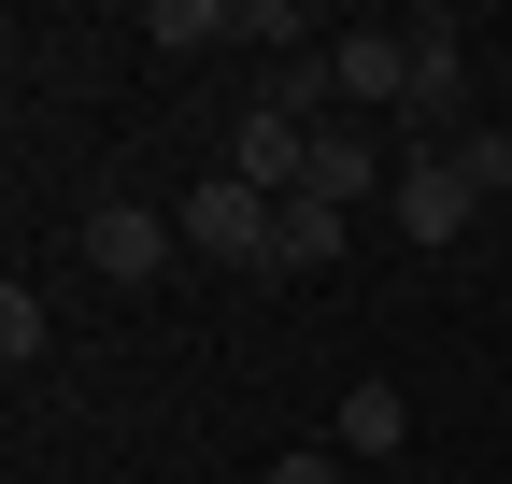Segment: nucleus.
<instances>
[{
	"label": "nucleus",
	"instance_id": "f257e3e1",
	"mask_svg": "<svg viewBox=\"0 0 512 484\" xmlns=\"http://www.w3.org/2000/svg\"><path fill=\"white\" fill-rule=\"evenodd\" d=\"M185 257H214V271H285V200H256L242 171L185 186Z\"/></svg>",
	"mask_w": 512,
	"mask_h": 484
},
{
	"label": "nucleus",
	"instance_id": "f03ea898",
	"mask_svg": "<svg viewBox=\"0 0 512 484\" xmlns=\"http://www.w3.org/2000/svg\"><path fill=\"white\" fill-rule=\"evenodd\" d=\"M171 257H185V214H157V200H100L86 214V271L100 285H157Z\"/></svg>",
	"mask_w": 512,
	"mask_h": 484
},
{
	"label": "nucleus",
	"instance_id": "7ed1b4c3",
	"mask_svg": "<svg viewBox=\"0 0 512 484\" xmlns=\"http://www.w3.org/2000/svg\"><path fill=\"white\" fill-rule=\"evenodd\" d=\"M399 43H413V129L470 143V43H456V15H399Z\"/></svg>",
	"mask_w": 512,
	"mask_h": 484
},
{
	"label": "nucleus",
	"instance_id": "20e7f679",
	"mask_svg": "<svg viewBox=\"0 0 512 484\" xmlns=\"http://www.w3.org/2000/svg\"><path fill=\"white\" fill-rule=\"evenodd\" d=\"M470 214H484V186H470L441 143H427V157H399V186H384V228H399V242H456Z\"/></svg>",
	"mask_w": 512,
	"mask_h": 484
},
{
	"label": "nucleus",
	"instance_id": "39448f33",
	"mask_svg": "<svg viewBox=\"0 0 512 484\" xmlns=\"http://www.w3.org/2000/svg\"><path fill=\"white\" fill-rule=\"evenodd\" d=\"M328 72H342V114H413V43L399 29H342Z\"/></svg>",
	"mask_w": 512,
	"mask_h": 484
},
{
	"label": "nucleus",
	"instance_id": "423d86ee",
	"mask_svg": "<svg viewBox=\"0 0 512 484\" xmlns=\"http://www.w3.org/2000/svg\"><path fill=\"white\" fill-rule=\"evenodd\" d=\"M370 171H384V157H370V114H328V129H313V186H299V200L356 214V200H370ZM384 186H399V171H384Z\"/></svg>",
	"mask_w": 512,
	"mask_h": 484
},
{
	"label": "nucleus",
	"instance_id": "0eeeda50",
	"mask_svg": "<svg viewBox=\"0 0 512 484\" xmlns=\"http://www.w3.org/2000/svg\"><path fill=\"white\" fill-rule=\"evenodd\" d=\"M399 442H413V413H399V385H356V399H342V428H328V456H370V470L399 456Z\"/></svg>",
	"mask_w": 512,
	"mask_h": 484
},
{
	"label": "nucleus",
	"instance_id": "6e6552de",
	"mask_svg": "<svg viewBox=\"0 0 512 484\" xmlns=\"http://www.w3.org/2000/svg\"><path fill=\"white\" fill-rule=\"evenodd\" d=\"M356 257V214H328V200H285V271H342Z\"/></svg>",
	"mask_w": 512,
	"mask_h": 484
},
{
	"label": "nucleus",
	"instance_id": "1a4fd4ad",
	"mask_svg": "<svg viewBox=\"0 0 512 484\" xmlns=\"http://www.w3.org/2000/svg\"><path fill=\"white\" fill-rule=\"evenodd\" d=\"M143 43H157V57H200V43H242V15H228V0H157Z\"/></svg>",
	"mask_w": 512,
	"mask_h": 484
},
{
	"label": "nucleus",
	"instance_id": "9d476101",
	"mask_svg": "<svg viewBox=\"0 0 512 484\" xmlns=\"http://www.w3.org/2000/svg\"><path fill=\"white\" fill-rule=\"evenodd\" d=\"M43 342H57V314H43V285H0V356H15V371H29Z\"/></svg>",
	"mask_w": 512,
	"mask_h": 484
},
{
	"label": "nucleus",
	"instance_id": "9b49d317",
	"mask_svg": "<svg viewBox=\"0 0 512 484\" xmlns=\"http://www.w3.org/2000/svg\"><path fill=\"white\" fill-rule=\"evenodd\" d=\"M242 43H285V57H313V15H299V0H242Z\"/></svg>",
	"mask_w": 512,
	"mask_h": 484
},
{
	"label": "nucleus",
	"instance_id": "f8f14e48",
	"mask_svg": "<svg viewBox=\"0 0 512 484\" xmlns=\"http://www.w3.org/2000/svg\"><path fill=\"white\" fill-rule=\"evenodd\" d=\"M256 484H356V456H328V442H299V456H271Z\"/></svg>",
	"mask_w": 512,
	"mask_h": 484
}]
</instances>
